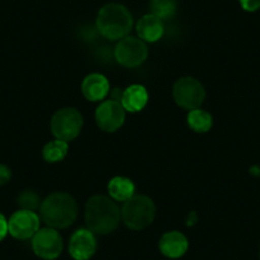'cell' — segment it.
Segmentation results:
<instances>
[{
  "label": "cell",
  "instance_id": "1",
  "mask_svg": "<svg viewBox=\"0 0 260 260\" xmlns=\"http://www.w3.org/2000/svg\"><path fill=\"white\" fill-rule=\"evenodd\" d=\"M121 211L114 199L105 195H94L86 204V223L89 231L97 235H107L117 229Z\"/></svg>",
  "mask_w": 260,
  "mask_h": 260
},
{
  "label": "cell",
  "instance_id": "2",
  "mask_svg": "<svg viewBox=\"0 0 260 260\" xmlns=\"http://www.w3.org/2000/svg\"><path fill=\"white\" fill-rule=\"evenodd\" d=\"M40 216L51 229H67L76 222L78 206L72 195L67 192H52L41 202Z\"/></svg>",
  "mask_w": 260,
  "mask_h": 260
},
{
  "label": "cell",
  "instance_id": "3",
  "mask_svg": "<svg viewBox=\"0 0 260 260\" xmlns=\"http://www.w3.org/2000/svg\"><path fill=\"white\" fill-rule=\"evenodd\" d=\"M97 29L109 40H121L133 27V17L124 6L110 3L102 7L96 21Z\"/></svg>",
  "mask_w": 260,
  "mask_h": 260
},
{
  "label": "cell",
  "instance_id": "4",
  "mask_svg": "<svg viewBox=\"0 0 260 260\" xmlns=\"http://www.w3.org/2000/svg\"><path fill=\"white\" fill-rule=\"evenodd\" d=\"M156 206L146 195H133L121 207V219L129 229L143 230L153 222Z\"/></svg>",
  "mask_w": 260,
  "mask_h": 260
},
{
  "label": "cell",
  "instance_id": "5",
  "mask_svg": "<svg viewBox=\"0 0 260 260\" xmlns=\"http://www.w3.org/2000/svg\"><path fill=\"white\" fill-rule=\"evenodd\" d=\"M83 127V116L74 107H64L54 114L51 119V132L59 141L71 142L76 139Z\"/></svg>",
  "mask_w": 260,
  "mask_h": 260
},
{
  "label": "cell",
  "instance_id": "6",
  "mask_svg": "<svg viewBox=\"0 0 260 260\" xmlns=\"http://www.w3.org/2000/svg\"><path fill=\"white\" fill-rule=\"evenodd\" d=\"M172 96L180 107L186 110L199 109L206 99V89L198 79L182 77L177 79L172 88Z\"/></svg>",
  "mask_w": 260,
  "mask_h": 260
},
{
  "label": "cell",
  "instance_id": "7",
  "mask_svg": "<svg viewBox=\"0 0 260 260\" xmlns=\"http://www.w3.org/2000/svg\"><path fill=\"white\" fill-rule=\"evenodd\" d=\"M114 55L116 61L125 68H137L146 61L148 47L143 40L126 36L116 45Z\"/></svg>",
  "mask_w": 260,
  "mask_h": 260
},
{
  "label": "cell",
  "instance_id": "8",
  "mask_svg": "<svg viewBox=\"0 0 260 260\" xmlns=\"http://www.w3.org/2000/svg\"><path fill=\"white\" fill-rule=\"evenodd\" d=\"M64 242L59 232L51 227L40 229L32 237V249L35 254L45 260H54L61 254Z\"/></svg>",
  "mask_w": 260,
  "mask_h": 260
},
{
  "label": "cell",
  "instance_id": "9",
  "mask_svg": "<svg viewBox=\"0 0 260 260\" xmlns=\"http://www.w3.org/2000/svg\"><path fill=\"white\" fill-rule=\"evenodd\" d=\"M125 121V109L120 101H104L96 110V122L100 129L114 133L122 126Z\"/></svg>",
  "mask_w": 260,
  "mask_h": 260
},
{
  "label": "cell",
  "instance_id": "10",
  "mask_svg": "<svg viewBox=\"0 0 260 260\" xmlns=\"http://www.w3.org/2000/svg\"><path fill=\"white\" fill-rule=\"evenodd\" d=\"M9 234L18 240L32 239L40 230V217L32 211L16 212L8 221Z\"/></svg>",
  "mask_w": 260,
  "mask_h": 260
},
{
  "label": "cell",
  "instance_id": "11",
  "mask_svg": "<svg viewBox=\"0 0 260 260\" xmlns=\"http://www.w3.org/2000/svg\"><path fill=\"white\" fill-rule=\"evenodd\" d=\"M97 249L94 234L88 229L77 230L69 241V254L74 260H89Z\"/></svg>",
  "mask_w": 260,
  "mask_h": 260
},
{
  "label": "cell",
  "instance_id": "12",
  "mask_svg": "<svg viewBox=\"0 0 260 260\" xmlns=\"http://www.w3.org/2000/svg\"><path fill=\"white\" fill-rule=\"evenodd\" d=\"M189 242L185 235L179 231L166 232L159 240V250L165 256L170 259L181 257L187 251Z\"/></svg>",
  "mask_w": 260,
  "mask_h": 260
},
{
  "label": "cell",
  "instance_id": "13",
  "mask_svg": "<svg viewBox=\"0 0 260 260\" xmlns=\"http://www.w3.org/2000/svg\"><path fill=\"white\" fill-rule=\"evenodd\" d=\"M82 92L88 101H101L110 93L109 81L106 77L100 73L89 74L83 79Z\"/></svg>",
  "mask_w": 260,
  "mask_h": 260
},
{
  "label": "cell",
  "instance_id": "14",
  "mask_svg": "<svg viewBox=\"0 0 260 260\" xmlns=\"http://www.w3.org/2000/svg\"><path fill=\"white\" fill-rule=\"evenodd\" d=\"M164 21L154 14H146L137 23V34L144 42H156L164 36Z\"/></svg>",
  "mask_w": 260,
  "mask_h": 260
},
{
  "label": "cell",
  "instance_id": "15",
  "mask_svg": "<svg viewBox=\"0 0 260 260\" xmlns=\"http://www.w3.org/2000/svg\"><path fill=\"white\" fill-rule=\"evenodd\" d=\"M148 102V92L141 84H133L127 87L121 93L120 104L125 109V111L138 112L146 107Z\"/></svg>",
  "mask_w": 260,
  "mask_h": 260
},
{
  "label": "cell",
  "instance_id": "16",
  "mask_svg": "<svg viewBox=\"0 0 260 260\" xmlns=\"http://www.w3.org/2000/svg\"><path fill=\"white\" fill-rule=\"evenodd\" d=\"M107 190L111 199L117 202H126L134 195L136 185L130 179L124 176H116L110 180Z\"/></svg>",
  "mask_w": 260,
  "mask_h": 260
},
{
  "label": "cell",
  "instance_id": "17",
  "mask_svg": "<svg viewBox=\"0 0 260 260\" xmlns=\"http://www.w3.org/2000/svg\"><path fill=\"white\" fill-rule=\"evenodd\" d=\"M187 125L197 133H206L213 125V117L209 112L202 109L190 110L187 114Z\"/></svg>",
  "mask_w": 260,
  "mask_h": 260
},
{
  "label": "cell",
  "instance_id": "18",
  "mask_svg": "<svg viewBox=\"0 0 260 260\" xmlns=\"http://www.w3.org/2000/svg\"><path fill=\"white\" fill-rule=\"evenodd\" d=\"M68 154V143L67 142L55 141L49 142L46 146L42 149V156H44L45 161L50 162V164H55V162H60L67 157Z\"/></svg>",
  "mask_w": 260,
  "mask_h": 260
},
{
  "label": "cell",
  "instance_id": "19",
  "mask_svg": "<svg viewBox=\"0 0 260 260\" xmlns=\"http://www.w3.org/2000/svg\"><path fill=\"white\" fill-rule=\"evenodd\" d=\"M152 14L157 16L158 18L169 19L175 16L177 9L176 0H151Z\"/></svg>",
  "mask_w": 260,
  "mask_h": 260
},
{
  "label": "cell",
  "instance_id": "20",
  "mask_svg": "<svg viewBox=\"0 0 260 260\" xmlns=\"http://www.w3.org/2000/svg\"><path fill=\"white\" fill-rule=\"evenodd\" d=\"M18 204L24 211L35 212L37 208H40L41 202H40V197L36 192L32 191V190H24L19 194Z\"/></svg>",
  "mask_w": 260,
  "mask_h": 260
},
{
  "label": "cell",
  "instance_id": "21",
  "mask_svg": "<svg viewBox=\"0 0 260 260\" xmlns=\"http://www.w3.org/2000/svg\"><path fill=\"white\" fill-rule=\"evenodd\" d=\"M240 4L246 12H256L260 9V0H240Z\"/></svg>",
  "mask_w": 260,
  "mask_h": 260
},
{
  "label": "cell",
  "instance_id": "22",
  "mask_svg": "<svg viewBox=\"0 0 260 260\" xmlns=\"http://www.w3.org/2000/svg\"><path fill=\"white\" fill-rule=\"evenodd\" d=\"M12 179V171L8 166L6 165H0V186L6 185L11 181Z\"/></svg>",
  "mask_w": 260,
  "mask_h": 260
},
{
  "label": "cell",
  "instance_id": "23",
  "mask_svg": "<svg viewBox=\"0 0 260 260\" xmlns=\"http://www.w3.org/2000/svg\"><path fill=\"white\" fill-rule=\"evenodd\" d=\"M9 232L8 230V221L6 219V217L0 213V241L7 236V234Z\"/></svg>",
  "mask_w": 260,
  "mask_h": 260
}]
</instances>
